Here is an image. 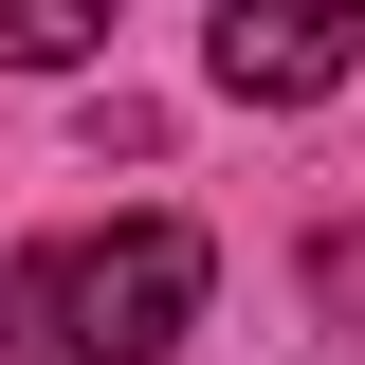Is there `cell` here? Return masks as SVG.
Returning a JSON list of instances; mask_svg holds the SVG:
<instances>
[{"label":"cell","mask_w":365,"mask_h":365,"mask_svg":"<svg viewBox=\"0 0 365 365\" xmlns=\"http://www.w3.org/2000/svg\"><path fill=\"white\" fill-rule=\"evenodd\" d=\"M365 55V0H220V91L237 110H311Z\"/></svg>","instance_id":"obj_2"},{"label":"cell","mask_w":365,"mask_h":365,"mask_svg":"<svg viewBox=\"0 0 365 365\" xmlns=\"http://www.w3.org/2000/svg\"><path fill=\"white\" fill-rule=\"evenodd\" d=\"M311 292H329V311L365 329V220H329V237H311Z\"/></svg>","instance_id":"obj_4"},{"label":"cell","mask_w":365,"mask_h":365,"mask_svg":"<svg viewBox=\"0 0 365 365\" xmlns=\"http://www.w3.org/2000/svg\"><path fill=\"white\" fill-rule=\"evenodd\" d=\"M201 220H110V237H55V256L0 274V347L37 365H165L201 329Z\"/></svg>","instance_id":"obj_1"},{"label":"cell","mask_w":365,"mask_h":365,"mask_svg":"<svg viewBox=\"0 0 365 365\" xmlns=\"http://www.w3.org/2000/svg\"><path fill=\"white\" fill-rule=\"evenodd\" d=\"M55 55H91V0H0V73H55Z\"/></svg>","instance_id":"obj_3"}]
</instances>
